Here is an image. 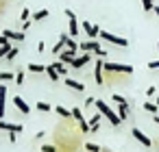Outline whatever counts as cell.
Here are the masks:
<instances>
[{
  "instance_id": "6da1fadb",
  "label": "cell",
  "mask_w": 159,
  "mask_h": 152,
  "mask_svg": "<svg viewBox=\"0 0 159 152\" xmlns=\"http://www.w3.org/2000/svg\"><path fill=\"white\" fill-rule=\"evenodd\" d=\"M94 106H96V111H100V113H102V117H107V119H109V124H111V126H120V124H122V119L118 117V113H116V111H113L105 100H96V102H94Z\"/></svg>"
},
{
  "instance_id": "7a4b0ae2",
  "label": "cell",
  "mask_w": 159,
  "mask_h": 152,
  "mask_svg": "<svg viewBox=\"0 0 159 152\" xmlns=\"http://www.w3.org/2000/svg\"><path fill=\"white\" fill-rule=\"evenodd\" d=\"M105 72H107V74H133V65H129V63H109V61H105Z\"/></svg>"
},
{
  "instance_id": "3957f363",
  "label": "cell",
  "mask_w": 159,
  "mask_h": 152,
  "mask_svg": "<svg viewBox=\"0 0 159 152\" xmlns=\"http://www.w3.org/2000/svg\"><path fill=\"white\" fill-rule=\"evenodd\" d=\"M98 37H102L105 41H109V44H113V46H120V48H126L129 46V39L126 37H118V35H113V33H109V31H102L100 28V35Z\"/></svg>"
},
{
  "instance_id": "277c9868",
  "label": "cell",
  "mask_w": 159,
  "mask_h": 152,
  "mask_svg": "<svg viewBox=\"0 0 159 152\" xmlns=\"http://www.w3.org/2000/svg\"><path fill=\"white\" fill-rule=\"evenodd\" d=\"M66 15H68V22H70V26H68V31H70V37H76L79 35V20H76V15H74V11L72 9H66Z\"/></svg>"
},
{
  "instance_id": "5b68a950",
  "label": "cell",
  "mask_w": 159,
  "mask_h": 152,
  "mask_svg": "<svg viewBox=\"0 0 159 152\" xmlns=\"http://www.w3.org/2000/svg\"><path fill=\"white\" fill-rule=\"evenodd\" d=\"M87 63H92V52H83L81 57H74V61H72L70 65H72V70H81V67H85Z\"/></svg>"
},
{
  "instance_id": "8992f818",
  "label": "cell",
  "mask_w": 159,
  "mask_h": 152,
  "mask_svg": "<svg viewBox=\"0 0 159 152\" xmlns=\"http://www.w3.org/2000/svg\"><path fill=\"white\" fill-rule=\"evenodd\" d=\"M96 65H94V78H96V85H105V76H102V72H105V59H98V61H94Z\"/></svg>"
},
{
  "instance_id": "52a82bcc",
  "label": "cell",
  "mask_w": 159,
  "mask_h": 152,
  "mask_svg": "<svg viewBox=\"0 0 159 152\" xmlns=\"http://www.w3.org/2000/svg\"><path fill=\"white\" fill-rule=\"evenodd\" d=\"M131 135H133V137H135V139H137L144 148H150V145H152V139H150L148 135H144L139 128H133V130H131Z\"/></svg>"
},
{
  "instance_id": "ba28073f",
  "label": "cell",
  "mask_w": 159,
  "mask_h": 152,
  "mask_svg": "<svg viewBox=\"0 0 159 152\" xmlns=\"http://www.w3.org/2000/svg\"><path fill=\"white\" fill-rule=\"evenodd\" d=\"M2 35L9 39V41H24V31H11V28H5L2 31Z\"/></svg>"
},
{
  "instance_id": "9c48e42d",
  "label": "cell",
  "mask_w": 159,
  "mask_h": 152,
  "mask_svg": "<svg viewBox=\"0 0 159 152\" xmlns=\"http://www.w3.org/2000/svg\"><path fill=\"white\" fill-rule=\"evenodd\" d=\"M0 130H7V132H22L24 126L22 124H11L7 119H0Z\"/></svg>"
},
{
  "instance_id": "30bf717a",
  "label": "cell",
  "mask_w": 159,
  "mask_h": 152,
  "mask_svg": "<svg viewBox=\"0 0 159 152\" xmlns=\"http://www.w3.org/2000/svg\"><path fill=\"white\" fill-rule=\"evenodd\" d=\"M5 104H7V85L2 83L0 85V119H5V115H7Z\"/></svg>"
},
{
  "instance_id": "8fae6325",
  "label": "cell",
  "mask_w": 159,
  "mask_h": 152,
  "mask_svg": "<svg viewBox=\"0 0 159 152\" xmlns=\"http://www.w3.org/2000/svg\"><path fill=\"white\" fill-rule=\"evenodd\" d=\"M83 31L87 33V39H94V37H98V35H100V26L89 24V22H83Z\"/></svg>"
},
{
  "instance_id": "7c38bea8",
  "label": "cell",
  "mask_w": 159,
  "mask_h": 152,
  "mask_svg": "<svg viewBox=\"0 0 159 152\" xmlns=\"http://www.w3.org/2000/svg\"><path fill=\"white\" fill-rule=\"evenodd\" d=\"M76 52H79V50H70V48H66V50H61V52H59V61H63L66 65H70V63L74 61Z\"/></svg>"
},
{
  "instance_id": "4fadbf2b",
  "label": "cell",
  "mask_w": 159,
  "mask_h": 152,
  "mask_svg": "<svg viewBox=\"0 0 159 152\" xmlns=\"http://www.w3.org/2000/svg\"><path fill=\"white\" fill-rule=\"evenodd\" d=\"M13 104H16V106H18L20 111H22V115H29V113H31V106H29V102H26L24 98L16 96V98H13Z\"/></svg>"
},
{
  "instance_id": "5bb4252c",
  "label": "cell",
  "mask_w": 159,
  "mask_h": 152,
  "mask_svg": "<svg viewBox=\"0 0 159 152\" xmlns=\"http://www.w3.org/2000/svg\"><path fill=\"white\" fill-rule=\"evenodd\" d=\"M59 39H61V41L66 44V48H70V50H79V44L74 41V37H70V35H66V33H63V35H61Z\"/></svg>"
},
{
  "instance_id": "9a60e30c",
  "label": "cell",
  "mask_w": 159,
  "mask_h": 152,
  "mask_svg": "<svg viewBox=\"0 0 159 152\" xmlns=\"http://www.w3.org/2000/svg\"><path fill=\"white\" fill-rule=\"evenodd\" d=\"M63 83H66V85H68L70 89H74V91H85V85H83V83H79V80H72V78H66Z\"/></svg>"
},
{
  "instance_id": "2e32d148",
  "label": "cell",
  "mask_w": 159,
  "mask_h": 152,
  "mask_svg": "<svg viewBox=\"0 0 159 152\" xmlns=\"http://www.w3.org/2000/svg\"><path fill=\"white\" fill-rule=\"evenodd\" d=\"M116 113H118V117H120L122 122H126V119H129V104H126V102H124V104H118V111H116Z\"/></svg>"
},
{
  "instance_id": "e0dca14e",
  "label": "cell",
  "mask_w": 159,
  "mask_h": 152,
  "mask_svg": "<svg viewBox=\"0 0 159 152\" xmlns=\"http://www.w3.org/2000/svg\"><path fill=\"white\" fill-rule=\"evenodd\" d=\"M48 15H50V11H48V9H42V11L31 13V20H33V22H39V20H46Z\"/></svg>"
},
{
  "instance_id": "ac0fdd59",
  "label": "cell",
  "mask_w": 159,
  "mask_h": 152,
  "mask_svg": "<svg viewBox=\"0 0 159 152\" xmlns=\"http://www.w3.org/2000/svg\"><path fill=\"white\" fill-rule=\"evenodd\" d=\"M46 74H48V78H50V80H55V83H57V80H61V74L52 67V63H50V65H46Z\"/></svg>"
},
{
  "instance_id": "d6986e66",
  "label": "cell",
  "mask_w": 159,
  "mask_h": 152,
  "mask_svg": "<svg viewBox=\"0 0 159 152\" xmlns=\"http://www.w3.org/2000/svg\"><path fill=\"white\" fill-rule=\"evenodd\" d=\"M55 113H59L63 119H70V117H72V111H68V109H66V106H61V104H57V106H55Z\"/></svg>"
},
{
  "instance_id": "ffe728a7",
  "label": "cell",
  "mask_w": 159,
  "mask_h": 152,
  "mask_svg": "<svg viewBox=\"0 0 159 152\" xmlns=\"http://www.w3.org/2000/svg\"><path fill=\"white\" fill-rule=\"evenodd\" d=\"M29 72L42 74V72H46V65H42V63H29Z\"/></svg>"
},
{
  "instance_id": "44dd1931",
  "label": "cell",
  "mask_w": 159,
  "mask_h": 152,
  "mask_svg": "<svg viewBox=\"0 0 159 152\" xmlns=\"http://www.w3.org/2000/svg\"><path fill=\"white\" fill-rule=\"evenodd\" d=\"M52 67H55L61 76H66V74H68V65H66L63 61H55V63H52Z\"/></svg>"
},
{
  "instance_id": "7402d4cb",
  "label": "cell",
  "mask_w": 159,
  "mask_h": 152,
  "mask_svg": "<svg viewBox=\"0 0 159 152\" xmlns=\"http://www.w3.org/2000/svg\"><path fill=\"white\" fill-rule=\"evenodd\" d=\"M142 106H144V111H148V113H152V115H157V113H159V106H157V104H152V102H144Z\"/></svg>"
},
{
  "instance_id": "603a6c76",
  "label": "cell",
  "mask_w": 159,
  "mask_h": 152,
  "mask_svg": "<svg viewBox=\"0 0 159 152\" xmlns=\"http://www.w3.org/2000/svg\"><path fill=\"white\" fill-rule=\"evenodd\" d=\"M18 52H20V46H13V48L7 52V57H5V59H7V61H13V59L18 57Z\"/></svg>"
},
{
  "instance_id": "cb8c5ba5",
  "label": "cell",
  "mask_w": 159,
  "mask_h": 152,
  "mask_svg": "<svg viewBox=\"0 0 159 152\" xmlns=\"http://www.w3.org/2000/svg\"><path fill=\"white\" fill-rule=\"evenodd\" d=\"M142 7L146 13H152V7H155V0H142Z\"/></svg>"
},
{
  "instance_id": "d4e9b609",
  "label": "cell",
  "mask_w": 159,
  "mask_h": 152,
  "mask_svg": "<svg viewBox=\"0 0 159 152\" xmlns=\"http://www.w3.org/2000/svg\"><path fill=\"white\" fill-rule=\"evenodd\" d=\"M72 119H74V122H81V119H83V111H81L79 106L72 109Z\"/></svg>"
},
{
  "instance_id": "484cf974",
  "label": "cell",
  "mask_w": 159,
  "mask_h": 152,
  "mask_svg": "<svg viewBox=\"0 0 159 152\" xmlns=\"http://www.w3.org/2000/svg\"><path fill=\"white\" fill-rule=\"evenodd\" d=\"M85 150L87 152H102V148L98 143H85Z\"/></svg>"
},
{
  "instance_id": "4316f807",
  "label": "cell",
  "mask_w": 159,
  "mask_h": 152,
  "mask_svg": "<svg viewBox=\"0 0 159 152\" xmlns=\"http://www.w3.org/2000/svg\"><path fill=\"white\" fill-rule=\"evenodd\" d=\"M26 20H31V9H22L20 11V22H26Z\"/></svg>"
},
{
  "instance_id": "83f0119b",
  "label": "cell",
  "mask_w": 159,
  "mask_h": 152,
  "mask_svg": "<svg viewBox=\"0 0 159 152\" xmlns=\"http://www.w3.org/2000/svg\"><path fill=\"white\" fill-rule=\"evenodd\" d=\"M37 109L44 111V113H50V111H52V106H50L48 102H37Z\"/></svg>"
},
{
  "instance_id": "f1b7e54d",
  "label": "cell",
  "mask_w": 159,
  "mask_h": 152,
  "mask_svg": "<svg viewBox=\"0 0 159 152\" xmlns=\"http://www.w3.org/2000/svg\"><path fill=\"white\" fill-rule=\"evenodd\" d=\"M63 46H66V44H63V41H61V39H59V41H57V44H55V46H52V54H59V52H61V50H63Z\"/></svg>"
},
{
  "instance_id": "f546056e",
  "label": "cell",
  "mask_w": 159,
  "mask_h": 152,
  "mask_svg": "<svg viewBox=\"0 0 159 152\" xmlns=\"http://www.w3.org/2000/svg\"><path fill=\"white\" fill-rule=\"evenodd\" d=\"M13 48V44H9V46H0V59H5L7 57V52Z\"/></svg>"
},
{
  "instance_id": "4dcf8cb0",
  "label": "cell",
  "mask_w": 159,
  "mask_h": 152,
  "mask_svg": "<svg viewBox=\"0 0 159 152\" xmlns=\"http://www.w3.org/2000/svg\"><path fill=\"white\" fill-rule=\"evenodd\" d=\"M79 130H81V132H89V124H87L85 119H81V122H79Z\"/></svg>"
},
{
  "instance_id": "1f68e13d",
  "label": "cell",
  "mask_w": 159,
  "mask_h": 152,
  "mask_svg": "<svg viewBox=\"0 0 159 152\" xmlns=\"http://www.w3.org/2000/svg\"><path fill=\"white\" fill-rule=\"evenodd\" d=\"M11 78H16V74H11V72H2V74H0V80H11Z\"/></svg>"
},
{
  "instance_id": "d6a6232c",
  "label": "cell",
  "mask_w": 159,
  "mask_h": 152,
  "mask_svg": "<svg viewBox=\"0 0 159 152\" xmlns=\"http://www.w3.org/2000/svg\"><path fill=\"white\" fill-rule=\"evenodd\" d=\"M39 150H42V152H57V145H48V143H46V145H42Z\"/></svg>"
},
{
  "instance_id": "836d02e7",
  "label": "cell",
  "mask_w": 159,
  "mask_h": 152,
  "mask_svg": "<svg viewBox=\"0 0 159 152\" xmlns=\"http://www.w3.org/2000/svg\"><path fill=\"white\" fill-rule=\"evenodd\" d=\"M16 83H18V85H22V83H24V72H22V70L16 74Z\"/></svg>"
},
{
  "instance_id": "e575fe53",
  "label": "cell",
  "mask_w": 159,
  "mask_h": 152,
  "mask_svg": "<svg viewBox=\"0 0 159 152\" xmlns=\"http://www.w3.org/2000/svg\"><path fill=\"white\" fill-rule=\"evenodd\" d=\"M113 100H116L118 104H124V102H126V98H124V96H120V93H116V96H113Z\"/></svg>"
},
{
  "instance_id": "d590c367",
  "label": "cell",
  "mask_w": 159,
  "mask_h": 152,
  "mask_svg": "<svg viewBox=\"0 0 159 152\" xmlns=\"http://www.w3.org/2000/svg\"><path fill=\"white\" fill-rule=\"evenodd\" d=\"M148 70H159V61H150L148 63Z\"/></svg>"
},
{
  "instance_id": "8d00e7d4",
  "label": "cell",
  "mask_w": 159,
  "mask_h": 152,
  "mask_svg": "<svg viewBox=\"0 0 159 152\" xmlns=\"http://www.w3.org/2000/svg\"><path fill=\"white\" fill-rule=\"evenodd\" d=\"M9 44H11V41H9L5 35H0V46H9Z\"/></svg>"
},
{
  "instance_id": "74e56055",
  "label": "cell",
  "mask_w": 159,
  "mask_h": 152,
  "mask_svg": "<svg viewBox=\"0 0 159 152\" xmlns=\"http://www.w3.org/2000/svg\"><path fill=\"white\" fill-rule=\"evenodd\" d=\"M94 102H96V98H92V96H89V98H85V106H92Z\"/></svg>"
},
{
  "instance_id": "f35d334b",
  "label": "cell",
  "mask_w": 159,
  "mask_h": 152,
  "mask_svg": "<svg viewBox=\"0 0 159 152\" xmlns=\"http://www.w3.org/2000/svg\"><path fill=\"white\" fill-rule=\"evenodd\" d=\"M44 50H46V44L39 41V44H37V52H44Z\"/></svg>"
},
{
  "instance_id": "ab89813d",
  "label": "cell",
  "mask_w": 159,
  "mask_h": 152,
  "mask_svg": "<svg viewBox=\"0 0 159 152\" xmlns=\"http://www.w3.org/2000/svg\"><path fill=\"white\" fill-rule=\"evenodd\" d=\"M155 91H157V89H155V87H152V85H150V87H148V89H146V96H155Z\"/></svg>"
},
{
  "instance_id": "60d3db41",
  "label": "cell",
  "mask_w": 159,
  "mask_h": 152,
  "mask_svg": "<svg viewBox=\"0 0 159 152\" xmlns=\"http://www.w3.org/2000/svg\"><path fill=\"white\" fill-rule=\"evenodd\" d=\"M29 26H31V20H26V22H22V31H26Z\"/></svg>"
},
{
  "instance_id": "b9f144b4",
  "label": "cell",
  "mask_w": 159,
  "mask_h": 152,
  "mask_svg": "<svg viewBox=\"0 0 159 152\" xmlns=\"http://www.w3.org/2000/svg\"><path fill=\"white\" fill-rule=\"evenodd\" d=\"M16 137H18V132H9V141H11V143L16 141Z\"/></svg>"
},
{
  "instance_id": "7bdbcfd3",
  "label": "cell",
  "mask_w": 159,
  "mask_h": 152,
  "mask_svg": "<svg viewBox=\"0 0 159 152\" xmlns=\"http://www.w3.org/2000/svg\"><path fill=\"white\" fill-rule=\"evenodd\" d=\"M152 13H155V15L159 18V5H155V7H152Z\"/></svg>"
},
{
  "instance_id": "ee69618b",
  "label": "cell",
  "mask_w": 159,
  "mask_h": 152,
  "mask_svg": "<svg viewBox=\"0 0 159 152\" xmlns=\"http://www.w3.org/2000/svg\"><path fill=\"white\" fill-rule=\"evenodd\" d=\"M152 122H155V124L159 126V113H157V115H152Z\"/></svg>"
},
{
  "instance_id": "f6af8a7d",
  "label": "cell",
  "mask_w": 159,
  "mask_h": 152,
  "mask_svg": "<svg viewBox=\"0 0 159 152\" xmlns=\"http://www.w3.org/2000/svg\"><path fill=\"white\" fill-rule=\"evenodd\" d=\"M157 50H159V41H157Z\"/></svg>"
},
{
  "instance_id": "bcb514c9",
  "label": "cell",
  "mask_w": 159,
  "mask_h": 152,
  "mask_svg": "<svg viewBox=\"0 0 159 152\" xmlns=\"http://www.w3.org/2000/svg\"><path fill=\"white\" fill-rule=\"evenodd\" d=\"M157 106H159V98H157Z\"/></svg>"
}]
</instances>
